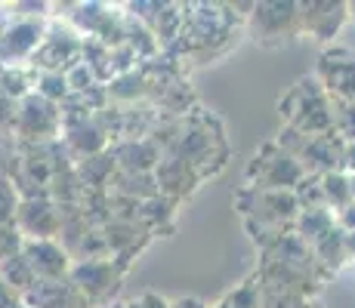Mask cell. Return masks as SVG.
<instances>
[{
	"mask_svg": "<svg viewBox=\"0 0 355 308\" xmlns=\"http://www.w3.org/2000/svg\"><path fill=\"white\" fill-rule=\"evenodd\" d=\"M22 259L28 262L34 278H59L65 271V253L50 241H31L25 246Z\"/></svg>",
	"mask_w": 355,
	"mask_h": 308,
	"instance_id": "1",
	"label": "cell"
},
{
	"mask_svg": "<svg viewBox=\"0 0 355 308\" xmlns=\"http://www.w3.org/2000/svg\"><path fill=\"white\" fill-rule=\"evenodd\" d=\"M34 46H37V28L19 22V25H12V28H6V34L0 37V59H3L6 65H12V59L28 56Z\"/></svg>",
	"mask_w": 355,
	"mask_h": 308,
	"instance_id": "2",
	"label": "cell"
},
{
	"mask_svg": "<svg viewBox=\"0 0 355 308\" xmlns=\"http://www.w3.org/2000/svg\"><path fill=\"white\" fill-rule=\"evenodd\" d=\"M19 213V203H16V194L10 191V185L0 182V225L6 222V219H12Z\"/></svg>",
	"mask_w": 355,
	"mask_h": 308,
	"instance_id": "3",
	"label": "cell"
}]
</instances>
